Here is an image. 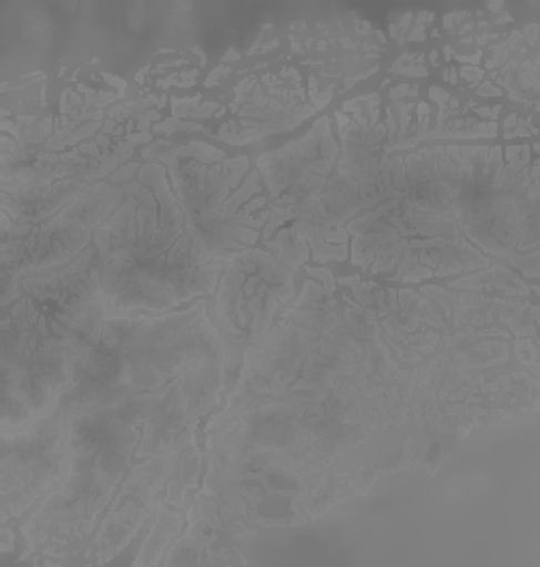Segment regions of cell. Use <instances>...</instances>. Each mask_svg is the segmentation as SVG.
<instances>
[{
	"label": "cell",
	"instance_id": "cell-6",
	"mask_svg": "<svg viewBox=\"0 0 540 567\" xmlns=\"http://www.w3.org/2000/svg\"><path fill=\"white\" fill-rule=\"evenodd\" d=\"M431 96H434L436 101H440V103H445L446 99H448L445 91H440V89H431Z\"/></svg>",
	"mask_w": 540,
	"mask_h": 567
},
{
	"label": "cell",
	"instance_id": "cell-5",
	"mask_svg": "<svg viewBox=\"0 0 540 567\" xmlns=\"http://www.w3.org/2000/svg\"><path fill=\"white\" fill-rule=\"evenodd\" d=\"M480 95H500V91L498 89H493V86H489V84H485L482 89H480Z\"/></svg>",
	"mask_w": 540,
	"mask_h": 567
},
{
	"label": "cell",
	"instance_id": "cell-2",
	"mask_svg": "<svg viewBox=\"0 0 540 567\" xmlns=\"http://www.w3.org/2000/svg\"><path fill=\"white\" fill-rule=\"evenodd\" d=\"M294 291V277L271 255L243 251L223 275L217 316L236 343L264 339L271 319Z\"/></svg>",
	"mask_w": 540,
	"mask_h": 567
},
{
	"label": "cell",
	"instance_id": "cell-4",
	"mask_svg": "<svg viewBox=\"0 0 540 567\" xmlns=\"http://www.w3.org/2000/svg\"><path fill=\"white\" fill-rule=\"evenodd\" d=\"M463 75L470 78V82H477L478 78H480V71H477V69H463Z\"/></svg>",
	"mask_w": 540,
	"mask_h": 567
},
{
	"label": "cell",
	"instance_id": "cell-1",
	"mask_svg": "<svg viewBox=\"0 0 540 567\" xmlns=\"http://www.w3.org/2000/svg\"><path fill=\"white\" fill-rule=\"evenodd\" d=\"M125 199L96 227V296L108 316L165 311L211 293L222 272L172 197L165 169L151 163L131 181Z\"/></svg>",
	"mask_w": 540,
	"mask_h": 567
},
{
	"label": "cell",
	"instance_id": "cell-3",
	"mask_svg": "<svg viewBox=\"0 0 540 567\" xmlns=\"http://www.w3.org/2000/svg\"><path fill=\"white\" fill-rule=\"evenodd\" d=\"M71 472V447L67 426L59 413L37 420L29 429L2 437V495L16 502L7 505L20 516L50 488L59 491Z\"/></svg>",
	"mask_w": 540,
	"mask_h": 567
}]
</instances>
